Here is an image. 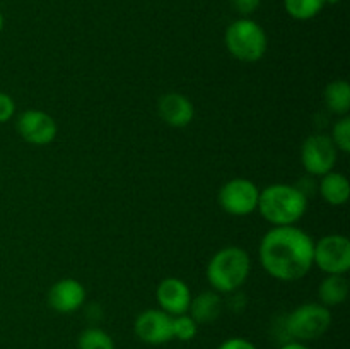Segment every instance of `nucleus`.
I'll return each mask as SVG.
<instances>
[{
  "label": "nucleus",
  "mask_w": 350,
  "mask_h": 349,
  "mask_svg": "<svg viewBox=\"0 0 350 349\" xmlns=\"http://www.w3.org/2000/svg\"><path fill=\"white\" fill-rule=\"evenodd\" d=\"M224 43L232 57L246 64H255L265 57L269 38L258 23L248 17H241L228 26Z\"/></svg>",
  "instance_id": "20e7f679"
},
{
  "label": "nucleus",
  "mask_w": 350,
  "mask_h": 349,
  "mask_svg": "<svg viewBox=\"0 0 350 349\" xmlns=\"http://www.w3.org/2000/svg\"><path fill=\"white\" fill-rule=\"evenodd\" d=\"M332 325V313L321 303H304L294 308L286 318V331L294 341H317L327 334Z\"/></svg>",
  "instance_id": "39448f33"
},
{
  "label": "nucleus",
  "mask_w": 350,
  "mask_h": 349,
  "mask_svg": "<svg viewBox=\"0 0 350 349\" xmlns=\"http://www.w3.org/2000/svg\"><path fill=\"white\" fill-rule=\"evenodd\" d=\"M313 266L325 274L345 276L350 269V242L344 235H327L314 242Z\"/></svg>",
  "instance_id": "423d86ee"
},
{
  "label": "nucleus",
  "mask_w": 350,
  "mask_h": 349,
  "mask_svg": "<svg viewBox=\"0 0 350 349\" xmlns=\"http://www.w3.org/2000/svg\"><path fill=\"white\" fill-rule=\"evenodd\" d=\"M338 2H340V0H325V5H327V3L328 5H335V3H338Z\"/></svg>",
  "instance_id": "a878e982"
},
{
  "label": "nucleus",
  "mask_w": 350,
  "mask_h": 349,
  "mask_svg": "<svg viewBox=\"0 0 350 349\" xmlns=\"http://www.w3.org/2000/svg\"><path fill=\"white\" fill-rule=\"evenodd\" d=\"M325 105L332 113L338 116H345L350 109V86L344 79L332 81L325 88L323 92Z\"/></svg>",
  "instance_id": "f3484780"
},
{
  "label": "nucleus",
  "mask_w": 350,
  "mask_h": 349,
  "mask_svg": "<svg viewBox=\"0 0 350 349\" xmlns=\"http://www.w3.org/2000/svg\"><path fill=\"white\" fill-rule=\"evenodd\" d=\"M156 300L161 310L166 311L171 317L188 313L191 303V291L183 279L166 277L157 284Z\"/></svg>",
  "instance_id": "9b49d317"
},
{
  "label": "nucleus",
  "mask_w": 350,
  "mask_h": 349,
  "mask_svg": "<svg viewBox=\"0 0 350 349\" xmlns=\"http://www.w3.org/2000/svg\"><path fill=\"white\" fill-rule=\"evenodd\" d=\"M314 242L297 226H273L263 235L258 246L260 263L269 276L293 283L306 276L313 267Z\"/></svg>",
  "instance_id": "f257e3e1"
},
{
  "label": "nucleus",
  "mask_w": 350,
  "mask_h": 349,
  "mask_svg": "<svg viewBox=\"0 0 350 349\" xmlns=\"http://www.w3.org/2000/svg\"><path fill=\"white\" fill-rule=\"evenodd\" d=\"M191 318L197 322L198 325L211 324V322L217 320L222 313V300L219 293L215 291H204V293L191 296L190 308Z\"/></svg>",
  "instance_id": "4468645a"
},
{
  "label": "nucleus",
  "mask_w": 350,
  "mask_h": 349,
  "mask_svg": "<svg viewBox=\"0 0 350 349\" xmlns=\"http://www.w3.org/2000/svg\"><path fill=\"white\" fill-rule=\"evenodd\" d=\"M286 12L296 21H310L323 10L325 0H284Z\"/></svg>",
  "instance_id": "a211bd4d"
},
{
  "label": "nucleus",
  "mask_w": 350,
  "mask_h": 349,
  "mask_svg": "<svg viewBox=\"0 0 350 349\" xmlns=\"http://www.w3.org/2000/svg\"><path fill=\"white\" fill-rule=\"evenodd\" d=\"M171 331H173V339L188 342L198 334V324L191 318L190 313L174 315L171 317Z\"/></svg>",
  "instance_id": "aec40b11"
},
{
  "label": "nucleus",
  "mask_w": 350,
  "mask_h": 349,
  "mask_svg": "<svg viewBox=\"0 0 350 349\" xmlns=\"http://www.w3.org/2000/svg\"><path fill=\"white\" fill-rule=\"evenodd\" d=\"M252 270L250 253L241 246H224L207 263V281L215 293H234L246 283Z\"/></svg>",
  "instance_id": "7ed1b4c3"
},
{
  "label": "nucleus",
  "mask_w": 350,
  "mask_h": 349,
  "mask_svg": "<svg viewBox=\"0 0 350 349\" xmlns=\"http://www.w3.org/2000/svg\"><path fill=\"white\" fill-rule=\"evenodd\" d=\"M3 29V16H2V12H0V31Z\"/></svg>",
  "instance_id": "bb28decb"
},
{
  "label": "nucleus",
  "mask_w": 350,
  "mask_h": 349,
  "mask_svg": "<svg viewBox=\"0 0 350 349\" xmlns=\"http://www.w3.org/2000/svg\"><path fill=\"white\" fill-rule=\"evenodd\" d=\"M332 142L335 144L337 151H342V153H350V116L345 115L342 116L340 120H337V123L332 129L330 135Z\"/></svg>",
  "instance_id": "412c9836"
},
{
  "label": "nucleus",
  "mask_w": 350,
  "mask_h": 349,
  "mask_svg": "<svg viewBox=\"0 0 350 349\" xmlns=\"http://www.w3.org/2000/svg\"><path fill=\"white\" fill-rule=\"evenodd\" d=\"M16 113V103L5 92H0V123L9 122Z\"/></svg>",
  "instance_id": "4be33fe9"
},
{
  "label": "nucleus",
  "mask_w": 350,
  "mask_h": 349,
  "mask_svg": "<svg viewBox=\"0 0 350 349\" xmlns=\"http://www.w3.org/2000/svg\"><path fill=\"white\" fill-rule=\"evenodd\" d=\"M77 349H115V341L99 327H88L77 339Z\"/></svg>",
  "instance_id": "6ab92c4d"
},
{
  "label": "nucleus",
  "mask_w": 350,
  "mask_h": 349,
  "mask_svg": "<svg viewBox=\"0 0 350 349\" xmlns=\"http://www.w3.org/2000/svg\"><path fill=\"white\" fill-rule=\"evenodd\" d=\"M337 156V147L332 142L330 135H325V133L310 135L301 146V163L306 173L313 177H323L334 171Z\"/></svg>",
  "instance_id": "6e6552de"
},
{
  "label": "nucleus",
  "mask_w": 350,
  "mask_h": 349,
  "mask_svg": "<svg viewBox=\"0 0 350 349\" xmlns=\"http://www.w3.org/2000/svg\"><path fill=\"white\" fill-rule=\"evenodd\" d=\"M85 301V287L81 281L65 277L57 281L48 291V305L51 310L57 313H74L84 305Z\"/></svg>",
  "instance_id": "f8f14e48"
},
{
  "label": "nucleus",
  "mask_w": 350,
  "mask_h": 349,
  "mask_svg": "<svg viewBox=\"0 0 350 349\" xmlns=\"http://www.w3.org/2000/svg\"><path fill=\"white\" fill-rule=\"evenodd\" d=\"M260 188L248 178H232L219 190V204L231 216H248L258 207Z\"/></svg>",
  "instance_id": "0eeeda50"
},
{
  "label": "nucleus",
  "mask_w": 350,
  "mask_h": 349,
  "mask_svg": "<svg viewBox=\"0 0 350 349\" xmlns=\"http://www.w3.org/2000/svg\"><path fill=\"white\" fill-rule=\"evenodd\" d=\"M279 349H311L310 346H306L304 342H299V341H289L286 342V344L280 346Z\"/></svg>",
  "instance_id": "393cba45"
},
{
  "label": "nucleus",
  "mask_w": 350,
  "mask_h": 349,
  "mask_svg": "<svg viewBox=\"0 0 350 349\" xmlns=\"http://www.w3.org/2000/svg\"><path fill=\"white\" fill-rule=\"evenodd\" d=\"M217 349H258L252 341L245 337H229L224 342H221Z\"/></svg>",
  "instance_id": "b1692460"
},
{
  "label": "nucleus",
  "mask_w": 350,
  "mask_h": 349,
  "mask_svg": "<svg viewBox=\"0 0 350 349\" xmlns=\"http://www.w3.org/2000/svg\"><path fill=\"white\" fill-rule=\"evenodd\" d=\"M262 0H231V5L239 16H250L260 7Z\"/></svg>",
  "instance_id": "5701e85b"
},
{
  "label": "nucleus",
  "mask_w": 350,
  "mask_h": 349,
  "mask_svg": "<svg viewBox=\"0 0 350 349\" xmlns=\"http://www.w3.org/2000/svg\"><path fill=\"white\" fill-rule=\"evenodd\" d=\"M157 112H159L161 120L174 129H183L190 125L195 116L193 103L181 92H166L161 96L157 103Z\"/></svg>",
  "instance_id": "ddd939ff"
},
{
  "label": "nucleus",
  "mask_w": 350,
  "mask_h": 349,
  "mask_svg": "<svg viewBox=\"0 0 350 349\" xmlns=\"http://www.w3.org/2000/svg\"><path fill=\"white\" fill-rule=\"evenodd\" d=\"M349 296V281L340 274H328L318 286V298L325 307L342 305Z\"/></svg>",
  "instance_id": "dca6fc26"
},
{
  "label": "nucleus",
  "mask_w": 350,
  "mask_h": 349,
  "mask_svg": "<svg viewBox=\"0 0 350 349\" xmlns=\"http://www.w3.org/2000/svg\"><path fill=\"white\" fill-rule=\"evenodd\" d=\"M135 335L142 342L150 346L166 344L173 339V331H171V315L163 311L161 308H149L142 311L135 318L133 325Z\"/></svg>",
  "instance_id": "9d476101"
},
{
  "label": "nucleus",
  "mask_w": 350,
  "mask_h": 349,
  "mask_svg": "<svg viewBox=\"0 0 350 349\" xmlns=\"http://www.w3.org/2000/svg\"><path fill=\"white\" fill-rule=\"evenodd\" d=\"M320 194L327 204L335 205V207L344 205L349 201L350 195V183L347 177L335 170L323 174L320 181Z\"/></svg>",
  "instance_id": "2eb2a0df"
},
{
  "label": "nucleus",
  "mask_w": 350,
  "mask_h": 349,
  "mask_svg": "<svg viewBox=\"0 0 350 349\" xmlns=\"http://www.w3.org/2000/svg\"><path fill=\"white\" fill-rule=\"evenodd\" d=\"M16 127L19 135L33 146H46V144L53 142L58 132L53 116L41 109H26L24 113H21Z\"/></svg>",
  "instance_id": "1a4fd4ad"
},
{
  "label": "nucleus",
  "mask_w": 350,
  "mask_h": 349,
  "mask_svg": "<svg viewBox=\"0 0 350 349\" xmlns=\"http://www.w3.org/2000/svg\"><path fill=\"white\" fill-rule=\"evenodd\" d=\"M306 209V194L296 185L272 183L260 190L256 211L272 226H294Z\"/></svg>",
  "instance_id": "f03ea898"
}]
</instances>
